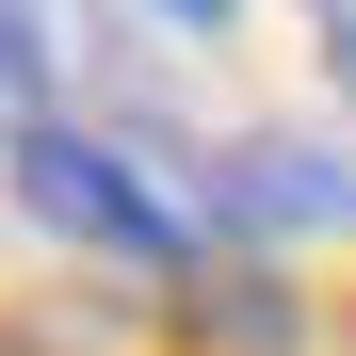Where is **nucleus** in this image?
<instances>
[{
  "mask_svg": "<svg viewBox=\"0 0 356 356\" xmlns=\"http://www.w3.org/2000/svg\"><path fill=\"white\" fill-rule=\"evenodd\" d=\"M0 178H17V211L49 227V243H97V259H146V275L195 259V211H178L162 178H146V146H113V130L17 113V130H0Z\"/></svg>",
  "mask_w": 356,
  "mask_h": 356,
  "instance_id": "obj_1",
  "label": "nucleus"
},
{
  "mask_svg": "<svg viewBox=\"0 0 356 356\" xmlns=\"http://www.w3.org/2000/svg\"><path fill=\"white\" fill-rule=\"evenodd\" d=\"M17 113H49V33H33V0H0V130Z\"/></svg>",
  "mask_w": 356,
  "mask_h": 356,
  "instance_id": "obj_2",
  "label": "nucleus"
},
{
  "mask_svg": "<svg viewBox=\"0 0 356 356\" xmlns=\"http://www.w3.org/2000/svg\"><path fill=\"white\" fill-rule=\"evenodd\" d=\"M324 17V65H340V97H356V0H308Z\"/></svg>",
  "mask_w": 356,
  "mask_h": 356,
  "instance_id": "obj_3",
  "label": "nucleus"
},
{
  "mask_svg": "<svg viewBox=\"0 0 356 356\" xmlns=\"http://www.w3.org/2000/svg\"><path fill=\"white\" fill-rule=\"evenodd\" d=\"M146 17H178V33H211V17H243V0H146Z\"/></svg>",
  "mask_w": 356,
  "mask_h": 356,
  "instance_id": "obj_4",
  "label": "nucleus"
}]
</instances>
